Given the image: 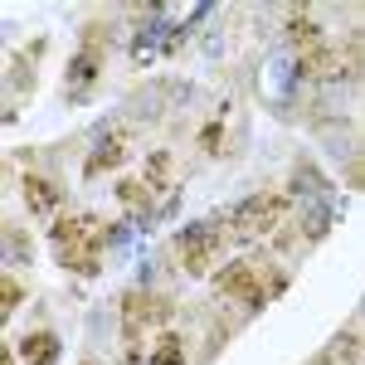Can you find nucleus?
<instances>
[{
    "label": "nucleus",
    "mask_w": 365,
    "mask_h": 365,
    "mask_svg": "<svg viewBox=\"0 0 365 365\" xmlns=\"http://www.w3.org/2000/svg\"><path fill=\"white\" fill-rule=\"evenodd\" d=\"M215 287H220L225 297H239V302L253 312V307H263L268 297H278V292H282V278H263L249 258H239V263H229V268H220V273H215Z\"/></svg>",
    "instance_id": "nucleus-1"
},
{
    "label": "nucleus",
    "mask_w": 365,
    "mask_h": 365,
    "mask_svg": "<svg viewBox=\"0 0 365 365\" xmlns=\"http://www.w3.org/2000/svg\"><path fill=\"white\" fill-rule=\"evenodd\" d=\"M127 365H141V351H137V346H132V351H127Z\"/></svg>",
    "instance_id": "nucleus-18"
},
{
    "label": "nucleus",
    "mask_w": 365,
    "mask_h": 365,
    "mask_svg": "<svg viewBox=\"0 0 365 365\" xmlns=\"http://www.w3.org/2000/svg\"><path fill=\"white\" fill-rule=\"evenodd\" d=\"M58 258H63L73 273H88V278L98 273V253H93V249H58Z\"/></svg>",
    "instance_id": "nucleus-13"
},
{
    "label": "nucleus",
    "mask_w": 365,
    "mask_h": 365,
    "mask_svg": "<svg viewBox=\"0 0 365 365\" xmlns=\"http://www.w3.org/2000/svg\"><path fill=\"white\" fill-rule=\"evenodd\" d=\"M25 205L34 215H54L58 210V185H49L44 175H25Z\"/></svg>",
    "instance_id": "nucleus-9"
},
{
    "label": "nucleus",
    "mask_w": 365,
    "mask_h": 365,
    "mask_svg": "<svg viewBox=\"0 0 365 365\" xmlns=\"http://www.w3.org/2000/svg\"><path fill=\"white\" fill-rule=\"evenodd\" d=\"M20 302H25V287H20L15 278H5V282H0V317H10Z\"/></svg>",
    "instance_id": "nucleus-16"
},
{
    "label": "nucleus",
    "mask_w": 365,
    "mask_h": 365,
    "mask_svg": "<svg viewBox=\"0 0 365 365\" xmlns=\"http://www.w3.org/2000/svg\"><path fill=\"white\" fill-rule=\"evenodd\" d=\"M122 156H127V141H122V132H113V137H103V146L88 156V166H83V175L93 180V175H103V170H113V166H122Z\"/></svg>",
    "instance_id": "nucleus-7"
},
{
    "label": "nucleus",
    "mask_w": 365,
    "mask_h": 365,
    "mask_svg": "<svg viewBox=\"0 0 365 365\" xmlns=\"http://www.w3.org/2000/svg\"><path fill=\"white\" fill-rule=\"evenodd\" d=\"M282 205H287V200L268 195V190L253 195V200H244V205L234 210V234H239V239H253V234L273 229V225H278V215H282Z\"/></svg>",
    "instance_id": "nucleus-3"
},
{
    "label": "nucleus",
    "mask_w": 365,
    "mask_h": 365,
    "mask_svg": "<svg viewBox=\"0 0 365 365\" xmlns=\"http://www.w3.org/2000/svg\"><path fill=\"white\" fill-rule=\"evenodd\" d=\"M58 356V336L54 331H34V336L20 341V361L25 365H54Z\"/></svg>",
    "instance_id": "nucleus-8"
},
{
    "label": "nucleus",
    "mask_w": 365,
    "mask_h": 365,
    "mask_svg": "<svg viewBox=\"0 0 365 365\" xmlns=\"http://www.w3.org/2000/svg\"><path fill=\"white\" fill-rule=\"evenodd\" d=\"M151 365H180V336H175V331H161V336H156Z\"/></svg>",
    "instance_id": "nucleus-12"
},
{
    "label": "nucleus",
    "mask_w": 365,
    "mask_h": 365,
    "mask_svg": "<svg viewBox=\"0 0 365 365\" xmlns=\"http://www.w3.org/2000/svg\"><path fill=\"white\" fill-rule=\"evenodd\" d=\"M122 317H127V336L137 341V331H146V327H166L170 297H161V292H127L122 297Z\"/></svg>",
    "instance_id": "nucleus-2"
},
{
    "label": "nucleus",
    "mask_w": 365,
    "mask_h": 365,
    "mask_svg": "<svg viewBox=\"0 0 365 365\" xmlns=\"http://www.w3.org/2000/svg\"><path fill=\"white\" fill-rule=\"evenodd\" d=\"M327 225H331V205L327 200H312L307 205V215H302V229H307V239L317 244L322 234H327Z\"/></svg>",
    "instance_id": "nucleus-11"
},
{
    "label": "nucleus",
    "mask_w": 365,
    "mask_h": 365,
    "mask_svg": "<svg viewBox=\"0 0 365 365\" xmlns=\"http://www.w3.org/2000/svg\"><path fill=\"white\" fill-rule=\"evenodd\" d=\"M166 175H170V156H166V151H156V156L146 161V185H151V190H161V185H166Z\"/></svg>",
    "instance_id": "nucleus-15"
},
{
    "label": "nucleus",
    "mask_w": 365,
    "mask_h": 365,
    "mask_svg": "<svg viewBox=\"0 0 365 365\" xmlns=\"http://www.w3.org/2000/svg\"><path fill=\"white\" fill-rule=\"evenodd\" d=\"M117 200H122V205H151V185H141V180H122V185H117Z\"/></svg>",
    "instance_id": "nucleus-14"
},
{
    "label": "nucleus",
    "mask_w": 365,
    "mask_h": 365,
    "mask_svg": "<svg viewBox=\"0 0 365 365\" xmlns=\"http://www.w3.org/2000/svg\"><path fill=\"white\" fill-rule=\"evenodd\" d=\"M93 239H98V220L93 215H63V220H54L58 249H93Z\"/></svg>",
    "instance_id": "nucleus-5"
},
{
    "label": "nucleus",
    "mask_w": 365,
    "mask_h": 365,
    "mask_svg": "<svg viewBox=\"0 0 365 365\" xmlns=\"http://www.w3.org/2000/svg\"><path fill=\"white\" fill-rule=\"evenodd\" d=\"M200 146L215 151V146H220V127H205V132H200Z\"/></svg>",
    "instance_id": "nucleus-17"
},
{
    "label": "nucleus",
    "mask_w": 365,
    "mask_h": 365,
    "mask_svg": "<svg viewBox=\"0 0 365 365\" xmlns=\"http://www.w3.org/2000/svg\"><path fill=\"white\" fill-rule=\"evenodd\" d=\"M365 361V341L356 336V331H341V336H331V346L317 356V365H361Z\"/></svg>",
    "instance_id": "nucleus-6"
},
{
    "label": "nucleus",
    "mask_w": 365,
    "mask_h": 365,
    "mask_svg": "<svg viewBox=\"0 0 365 365\" xmlns=\"http://www.w3.org/2000/svg\"><path fill=\"white\" fill-rule=\"evenodd\" d=\"M98 68H103V54H98V49H83V54L73 58V68H68V88L83 93L88 78H98Z\"/></svg>",
    "instance_id": "nucleus-10"
},
{
    "label": "nucleus",
    "mask_w": 365,
    "mask_h": 365,
    "mask_svg": "<svg viewBox=\"0 0 365 365\" xmlns=\"http://www.w3.org/2000/svg\"><path fill=\"white\" fill-rule=\"evenodd\" d=\"M215 244H220V229L210 225H195L180 234V258H185V273H205L210 268V253H215Z\"/></svg>",
    "instance_id": "nucleus-4"
}]
</instances>
